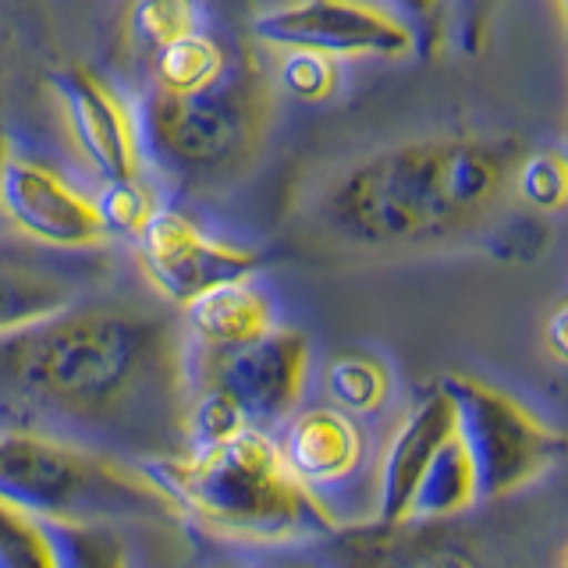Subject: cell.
<instances>
[{
    "instance_id": "6da1fadb",
    "label": "cell",
    "mask_w": 568,
    "mask_h": 568,
    "mask_svg": "<svg viewBox=\"0 0 568 568\" xmlns=\"http://www.w3.org/2000/svg\"><path fill=\"white\" fill-rule=\"evenodd\" d=\"M185 345L168 316L68 306L0 337V398L26 416L18 430L168 458L185 452Z\"/></svg>"
},
{
    "instance_id": "7a4b0ae2",
    "label": "cell",
    "mask_w": 568,
    "mask_h": 568,
    "mask_svg": "<svg viewBox=\"0 0 568 568\" xmlns=\"http://www.w3.org/2000/svg\"><path fill=\"white\" fill-rule=\"evenodd\" d=\"M515 160L505 142L430 135L373 150L320 200L334 239L359 248H416L462 235L501 203Z\"/></svg>"
},
{
    "instance_id": "3957f363",
    "label": "cell",
    "mask_w": 568,
    "mask_h": 568,
    "mask_svg": "<svg viewBox=\"0 0 568 568\" xmlns=\"http://www.w3.org/2000/svg\"><path fill=\"white\" fill-rule=\"evenodd\" d=\"M182 519L235 547H298L342 532L334 515L288 473L277 437L242 430L217 448L139 462Z\"/></svg>"
},
{
    "instance_id": "277c9868",
    "label": "cell",
    "mask_w": 568,
    "mask_h": 568,
    "mask_svg": "<svg viewBox=\"0 0 568 568\" xmlns=\"http://www.w3.org/2000/svg\"><path fill=\"white\" fill-rule=\"evenodd\" d=\"M0 501L32 519H182L174 497L139 462L36 430H0Z\"/></svg>"
},
{
    "instance_id": "5b68a950",
    "label": "cell",
    "mask_w": 568,
    "mask_h": 568,
    "mask_svg": "<svg viewBox=\"0 0 568 568\" xmlns=\"http://www.w3.org/2000/svg\"><path fill=\"white\" fill-rule=\"evenodd\" d=\"M274 93L263 68L245 58L200 93H160L146 100V142L174 171L217 174L253 156L271 124Z\"/></svg>"
},
{
    "instance_id": "8992f818",
    "label": "cell",
    "mask_w": 568,
    "mask_h": 568,
    "mask_svg": "<svg viewBox=\"0 0 568 568\" xmlns=\"http://www.w3.org/2000/svg\"><path fill=\"white\" fill-rule=\"evenodd\" d=\"M437 387L452 405L455 434L476 473V501H494L540 479L565 452V437L508 390L466 373H448Z\"/></svg>"
},
{
    "instance_id": "52a82bcc",
    "label": "cell",
    "mask_w": 568,
    "mask_h": 568,
    "mask_svg": "<svg viewBox=\"0 0 568 568\" xmlns=\"http://www.w3.org/2000/svg\"><path fill=\"white\" fill-rule=\"evenodd\" d=\"M189 384L217 387L242 408L253 430L274 434L302 405L310 381V342L295 327H271L263 337L224 352H185Z\"/></svg>"
},
{
    "instance_id": "ba28073f",
    "label": "cell",
    "mask_w": 568,
    "mask_h": 568,
    "mask_svg": "<svg viewBox=\"0 0 568 568\" xmlns=\"http://www.w3.org/2000/svg\"><path fill=\"white\" fill-rule=\"evenodd\" d=\"M253 36L274 50H316L327 58L405 61L416 29L377 0H284L253 18Z\"/></svg>"
},
{
    "instance_id": "9c48e42d",
    "label": "cell",
    "mask_w": 568,
    "mask_h": 568,
    "mask_svg": "<svg viewBox=\"0 0 568 568\" xmlns=\"http://www.w3.org/2000/svg\"><path fill=\"white\" fill-rule=\"evenodd\" d=\"M135 256L153 292L171 306H189L195 295L260 271L256 253L210 239L185 213L164 206H156L135 235Z\"/></svg>"
},
{
    "instance_id": "30bf717a",
    "label": "cell",
    "mask_w": 568,
    "mask_h": 568,
    "mask_svg": "<svg viewBox=\"0 0 568 568\" xmlns=\"http://www.w3.org/2000/svg\"><path fill=\"white\" fill-rule=\"evenodd\" d=\"M50 93L71 146L100 185L142 178V129L114 85L82 64H68L50 75Z\"/></svg>"
},
{
    "instance_id": "8fae6325",
    "label": "cell",
    "mask_w": 568,
    "mask_h": 568,
    "mask_svg": "<svg viewBox=\"0 0 568 568\" xmlns=\"http://www.w3.org/2000/svg\"><path fill=\"white\" fill-rule=\"evenodd\" d=\"M0 213L36 245L50 248H97L106 242V227L93 195L68 185L40 160L8 153L0 168Z\"/></svg>"
},
{
    "instance_id": "7c38bea8",
    "label": "cell",
    "mask_w": 568,
    "mask_h": 568,
    "mask_svg": "<svg viewBox=\"0 0 568 568\" xmlns=\"http://www.w3.org/2000/svg\"><path fill=\"white\" fill-rule=\"evenodd\" d=\"M277 452L288 473L327 508L331 490L352 487L363 476L369 444L359 419L334 405H310L281 423Z\"/></svg>"
},
{
    "instance_id": "4fadbf2b",
    "label": "cell",
    "mask_w": 568,
    "mask_h": 568,
    "mask_svg": "<svg viewBox=\"0 0 568 568\" xmlns=\"http://www.w3.org/2000/svg\"><path fill=\"white\" fill-rule=\"evenodd\" d=\"M452 426V405L444 398V390L434 384L430 390H423L413 408L402 416V423L390 430L387 444L377 455V466H373V511H377L384 526L405 523L408 501H413V490L426 462H430L434 448Z\"/></svg>"
},
{
    "instance_id": "5bb4252c",
    "label": "cell",
    "mask_w": 568,
    "mask_h": 568,
    "mask_svg": "<svg viewBox=\"0 0 568 568\" xmlns=\"http://www.w3.org/2000/svg\"><path fill=\"white\" fill-rule=\"evenodd\" d=\"M182 313L192 348L203 352L239 348L277 327L274 302L253 277L217 284V288L195 295L189 306H182Z\"/></svg>"
},
{
    "instance_id": "9a60e30c",
    "label": "cell",
    "mask_w": 568,
    "mask_h": 568,
    "mask_svg": "<svg viewBox=\"0 0 568 568\" xmlns=\"http://www.w3.org/2000/svg\"><path fill=\"white\" fill-rule=\"evenodd\" d=\"M473 505H476V473L452 426L434 448L430 462H426V469L413 490V501H408L405 523L448 519V515L469 511Z\"/></svg>"
},
{
    "instance_id": "2e32d148",
    "label": "cell",
    "mask_w": 568,
    "mask_h": 568,
    "mask_svg": "<svg viewBox=\"0 0 568 568\" xmlns=\"http://www.w3.org/2000/svg\"><path fill=\"white\" fill-rule=\"evenodd\" d=\"M68 306H75V288L64 277L0 260V337L43 324Z\"/></svg>"
},
{
    "instance_id": "e0dca14e",
    "label": "cell",
    "mask_w": 568,
    "mask_h": 568,
    "mask_svg": "<svg viewBox=\"0 0 568 568\" xmlns=\"http://www.w3.org/2000/svg\"><path fill=\"white\" fill-rule=\"evenodd\" d=\"M150 68H153V89L185 97V93H200V89L221 82L224 71L231 68V58L217 40H210V36L195 29L160 53H153Z\"/></svg>"
},
{
    "instance_id": "ac0fdd59",
    "label": "cell",
    "mask_w": 568,
    "mask_h": 568,
    "mask_svg": "<svg viewBox=\"0 0 568 568\" xmlns=\"http://www.w3.org/2000/svg\"><path fill=\"white\" fill-rule=\"evenodd\" d=\"M324 390L334 408H342L352 419H366L384 413L395 390V377H390L387 363L366 352H345L334 355L324 369Z\"/></svg>"
},
{
    "instance_id": "d6986e66",
    "label": "cell",
    "mask_w": 568,
    "mask_h": 568,
    "mask_svg": "<svg viewBox=\"0 0 568 568\" xmlns=\"http://www.w3.org/2000/svg\"><path fill=\"white\" fill-rule=\"evenodd\" d=\"M53 568H129L121 532L114 523H68V519H40Z\"/></svg>"
},
{
    "instance_id": "ffe728a7",
    "label": "cell",
    "mask_w": 568,
    "mask_h": 568,
    "mask_svg": "<svg viewBox=\"0 0 568 568\" xmlns=\"http://www.w3.org/2000/svg\"><path fill=\"white\" fill-rule=\"evenodd\" d=\"M200 0H132L124 29H129L132 47L153 58L174 40L200 29Z\"/></svg>"
},
{
    "instance_id": "44dd1931",
    "label": "cell",
    "mask_w": 568,
    "mask_h": 568,
    "mask_svg": "<svg viewBox=\"0 0 568 568\" xmlns=\"http://www.w3.org/2000/svg\"><path fill=\"white\" fill-rule=\"evenodd\" d=\"M242 430H248V419L242 416V408L231 402L224 390L206 387V384H189L185 416H182L185 452L217 448V444L239 437Z\"/></svg>"
},
{
    "instance_id": "7402d4cb",
    "label": "cell",
    "mask_w": 568,
    "mask_h": 568,
    "mask_svg": "<svg viewBox=\"0 0 568 568\" xmlns=\"http://www.w3.org/2000/svg\"><path fill=\"white\" fill-rule=\"evenodd\" d=\"M284 58L277 64V82L281 89L298 103H327L342 89V75H337V58L316 50H281Z\"/></svg>"
},
{
    "instance_id": "603a6c76",
    "label": "cell",
    "mask_w": 568,
    "mask_h": 568,
    "mask_svg": "<svg viewBox=\"0 0 568 568\" xmlns=\"http://www.w3.org/2000/svg\"><path fill=\"white\" fill-rule=\"evenodd\" d=\"M0 568H53L40 519L0 501Z\"/></svg>"
},
{
    "instance_id": "cb8c5ba5",
    "label": "cell",
    "mask_w": 568,
    "mask_h": 568,
    "mask_svg": "<svg viewBox=\"0 0 568 568\" xmlns=\"http://www.w3.org/2000/svg\"><path fill=\"white\" fill-rule=\"evenodd\" d=\"M519 200L537 213H558L568 195V171L561 153H532L511 171Z\"/></svg>"
},
{
    "instance_id": "d4e9b609",
    "label": "cell",
    "mask_w": 568,
    "mask_h": 568,
    "mask_svg": "<svg viewBox=\"0 0 568 568\" xmlns=\"http://www.w3.org/2000/svg\"><path fill=\"white\" fill-rule=\"evenodd\" d=\"M97 200V210H100V221L106 227V239H135L142 224L150 221V213L156 210V200L150 185L142 182V178H129V182H111L103 185Z\"/></svg>"
},
{
    "instance_id": "484cf974",
    "label": "cell",
    "mask_w": 568,
    "mask_h": 568,
    "mask_svg": "<svg viewBox=\"0 0 568 568\" xmlns=\"http://www.w3.org/2000/svg\"><path fill=\"white\" fill-rule=\"evenodd\" d=\"M377 568H479V565L458 547H434V550H419V555H408L398 561H384Z\"/></svg>"
},
{
    "instance_id": "4316f807",
    "label": "cell",
    "mask_w": 568,
    "mask_h": 568,
    "mask_svg": "<svg viewBox=\"0 0 568 568\" xmlns=\"http://www.w3.org/2000/svg\"><path fill=\"white\" fill-rule=\"evenodd\" d=\"M565 324H568V310H565V302H561V306L550 310L547 324H544V348H547V355H550V359H555L558 366H565V359H568Z\"/></svg>"
},
{
    "instance_id": "83f0119b",
    "label": "cell",
    "mask_w": 568,
    "mask_h": 568,
    "mask_svg": "<svg viewBox=\"0 0 568 568\" xmlns=\"http://www.w3.org/2000/svg\"><path fill=\"white\" fill-rule=\"evenodd\" d=\"M444 0H387V8L402 14L405 22H430V18L440 11Z\"/></svg>"
},
{
    "instance_id": "f1b7e54d",
    "label": "cell",
    "mask_w": 568,
    "mask_h": 568,
    "mask_svg": "<svg viewBox=\"0 0 568 568\" xmlns=\"http://www.w3.org/2000/svg\"><path fill=\"white\" fill-rule=\"evenodd\" d=\"M8 153H11V146H8V139L0 135V168H4V160H8Z\"/></svg>"
},
{
    "instance_id": "f546056e",
    "label": "cell",
    "mask_w": 568,
    "mask_h": 568,
    "mask_svg": "<svg viewBox=\"0 0 568 568\" xmlns=\"http://www.w3.org/2000/svg\"><path fill=\"white\" fill-rule=\"evenodd\" d=\"M281 568H316V565H302V561H292V565H281Z\"/></svg>"
},
{
    "instance_id": "4dcf8cb0",
    "label": "cell",
    "mask_w": 568,
    "mask_h": 568,
    "mask_svg": "<svg viewBox=\"0 0 568 568\" xmlns=\"http://www.w3.org/2000/svg\"><path fill=\"white\" fill-rule=\"evenodd\" d=\"M555 4H558V14H565V0H555Z\"/></svg>"
}]
</instances>
